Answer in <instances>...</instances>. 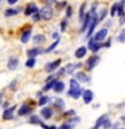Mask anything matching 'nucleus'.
I'll use <instances>...</instances> for the list:
<instances>
[{
    "label": "nucleus",
    "mask_w": 125,
    "mask_h": 129,
    "mask_svg": "<svg viewBox=\"0 0 125 129\" xmlns=\"http://www.w3.org/2000/svg\"><path fill=\"white\" fill-rule=\"evenodd\" d=\"M39 14H40V18L44 19V20H48V19L52 18V10H51L50 6H44L42 10L39 11Z\"/></svg>",
    "instance_id": "f257e3e1"
},
{
    "label": "nucleus",
    "mask_w": 125,
    "mask_h": 129,
    "mask_svg": "<svg viewBox=\"0 0 125 129\" xmlns=\"http://www.w3.org/2000/svg\"><path fill=\"white\" fill-rule=\"evenodd\" d=\"M100 62V56H97V55H93L90 56V58L87 59V63H86V67H87V70H91V69H94L96 67V64Z\"/></svg>",
    "instance_id": "f03ea898"
},
{
    "label": "nucleus",
    "mask_w": 125,
    "mask_h": 129,
    "mask_svg": "<svg viewBox=\"0 0 125 129\" xmlns=\"http://www.w3.org/2000/svg\"><path fill=\"white\" fill-rule=\"evenodd\" d=\"M87 46H89V48H90V50H91L93 52H97V51L100 50V47L102 46V44L98 43V42H96L94 38H93V39L90 38V40H89V44H87Z\"/></svg>",
    "instance_id": "7ed1b4c3"
},
{
    "label": "nucleus",
    "mask_w": 125,
    "mask_h": 129,
    "mask_svg": "<svg viewBox=\"0 0 125 129\" xmlns=\"http://www.w3.org/2000/svg\"><path fill=\"white\" fill-rule=\"evenodd\" d=\"M106 35H108V30H106V28H102V30H100V31L94 35V40H96V42L104 40L105 38H106Z\"/></svg>",
    "instance_id": "20e7f679"
},
{
    "label": "nucleus",
    "mask_w": 125,
    "mask_h": 129,
    "mask_svg": "<svg viewBox=\"0 0 125 129\" xmlns=\"http://www.w3.org/2000/svg\"><path fill=\"white\" fill-rule=\"evenodd\" d=\"M38 12V7H36V4L34 3H30L28 6L26 7V11H24V14L26 15H32V14H36Z\"/></svg>",
    "instance_id": "39448f33"
},
{
    "label": "nucleus",
    "mask_w": 125,
    "mask_h": 129,
    "mask_svg": "<svg viewBox=\"0 0 125 129\" xmlns=\"http://www.w3.org/2000/svg\"><path fill=\"white\" fill-rule=\"evenodd\" d=\"M14 110H15V106L6 109L4 113H3V118L4 120H12V118H14Z\"/></svg>",
    "instance_id": "423d86ee"
},
{
    "label": "nucleus",
    "mask_w": 125,
    "mask_h": 129,
    "mask_svg": "<svg viewBox=\"0 0 125 129\" xmlns=\"http://www.w3.org/2000/svg\"><path fill=\"white\" fill-rule=\"evenodd\" d=\"M18 63H19V59L16 58V56H11L10 60H8V69H10V70H15V69L18 67Z\"/></svg>",
    "instance_id": "0eeeda50"
},
{
    "label": "nucleus",
    "mask_w": 125,
    "mask_h": 129,
    "mask_svg": "<svg viewBox=\"0 0 125 129\" xmlns=\"http://www.w3.org/2000/svg\"><path fill=\"white\" fill-rule=\"evenodd\" d=\"M82 97H83V102L85 104H90L93 101V91L91 90H85Z\"/></svg>",
    "instance_id": "6e6552de"
},
{
    "label": "nucleus",
    "mask_w": 125,
    "mask_h": 129,
    "mask_svg": "<svg viewBox=\"0 0 125 129\" xmlns=\"http://www.w3.org/2000/svg\"><path fill=\"white\" fill-rule=\"evenodd\" d=\"M59 64H60V59H56V60H54V62L48 63L47 66H46V71H52V70H55V69L59 67Z\"/></svg>",
    "instance_id": "1a4fd4ad"
},
{
    "label": "nucleus",
    "mask_w": 125,
    "mask_h": 129,
    "mask_svg": "<svg viewBox=\"0 0 125 129\" xmlns=\"http://www.w3.org/2000/svg\"><path fill=\"white\" fill-rule=\"evenodd\" d=\"M108 121V114H104V116H101L98 120H97V122L94 125V128H91V129H98L101 125H105V122Z\"/></svg>",
    "instance_id": "9d476101"
},
{
    "label": "nucleus",
    "mask_w": 125,
    "mask_h": 129,
    "mask_svg": "<svg viewBox=\"0 0 125 129\" xmlns=\"http://www.w3.org/2000/svg\"><path fill=\"white\" fill-rule=\"evenodd\" d=\"M67 94L73 97V98H79L81 95H83V91H82V89H77V90H69Z\"/></svg>",
    "instance_id": "9b49d317"
},
{
    "label": "nucleus",
    "mask_w": 125,
    "mask_h": 129,
    "mask_svg": "<svg viewBox=\"0 0 125 129\" xmlns=\"http://www.w3.org/2000/svg\"><path fill=\"white\" fill-rule=\"evenodd\" d=\"M30 112H31V108L28 106V105H26V104H24L23 106L19 109L18 114H19V116H26V114H30Z\"/></svg>",
    "instance_id": "f8f14e48"
},
{
    "label": "nucleus",
    "mask_w": 125,
    "mask_h": 129,
    "mask_svg": "<svg viewBox=\"0 0 125 129\" xmlns=\"http://www.w3.org/2000/svg\"><path fill=\"white\" fill-rule=\"evenodd\" d=\"M82 28H81V31H85L86 28H89V24H90V14H87L85 16V19L82 20Z\"/></svg>",
    "instance_id": "ddd939ff"
},
{
    "label": "nucleus",
    "mask_w": 125,
    "mask_h": 129,
    "mask_svg": "<svg viewBox=\"0 0 125 129\" xmlns=\"http://www.w3.org/2000/svg\"><path fill=\"white\" fill-rule=\"evenodd\" d=\"M40 52H42V50H40V48H38V47H35V48H31V50H28V51H27V55L30 56V58H34L35 55L40 54Z\"/></svg>",
    "instance_id": "4468645a"
},
{
    "label": "nucleus",
    "mask_w": 125,
    "mask_h": 129,
    "mask_svg": "<svg viewBox=\"0 0 125 129\" xmlns=\"http://www.w3.org/2000/svg\"><path fill=\"white\" fill-rule=\"evenodd\" d=\"M30 36H31V30L28 28L27 31H24V32H23L22 38H20V40H22V43H27V42H28V39H30Z\"/></svg>",
    "instance_id": "2eb2a0df"
},
{
    "label": "nucleus",
    "mask_w": 125,
    "mask_h": 129,
    "mask_svg": "<svg viewBox=\"0 0 125 129\" xmlns=\"http://www.w3.org/2000/svg\"><path fill=\"white\" fill-rule=\"evenodd\" d=\"M56 82H58V79H52V81H50V82H46V86L43 87V90L44 91H47V90H50V89H54V86L56 85Z\"/></svg>",
    "instance_id": "dca6fc26"
},
{
    "label": "nucleus",
    "mask_w": 125,
    "mask_h": 129,
    "mask_svg": "<svg viewBox=\"0 0 125 129\" xmlns=\"http://www.w3.org/2000/svg\"><path fill=\"white\" fill-rule=\"evenodd\" d=\"M42 116L44 117V118H50V117L52 116V110L50 108H43L42 109Z\"/></svg>",
    "instance_id": "f3484780"
},
{
    "label": "nucleus",
    "mask_w": 125,
    "mask_h": 129,
    "mask_svg": "<svg viewBox=\"0 0 125 129\" xmlns=\"http://www.w3.org/2000/svg\"><path fill=\"white\" fill-rule=\"evenodd\" d=\"M44 40H46V36L44 35H35L34 36V43H36V44H40V43H44Z\"/></svg>",
    "instance_id": "a211bd4d"
},
{
    "label": "nucleus",
    "mask_w": 125,
    "mask_h": 129,
    "mask_svg": "<svg viewBox=\"0 0 125 129\" xmlns=\"http://www.w3.org/2000/svg\"><path fill=\"white\" fill-rule=\"evenodd\" d=\"M75 78L78 81H82V82H89V78L86 77V74L85 73H77L75 74Z\"/></svg>",
    "instance_id": "6ab92c4d"
},
{
    "label": "nucleus",
    "mask_w": 125,
    "mask_h": 129,
    "mask_svg": "<svg viewBox=\"0 0 125 129\" xmlns=\"http://www.w3.org/2000/svg\"><path fill=\"white\" fill-rule=\"evenodd\" d=\"M85 54H86V47H79L78 50L75 51L77 58H82V56H85Z\"/></svg>",
    "instance_id": "aec40b11"
},
{
    "label": "nucleus",
    "mask_w": 125,
    "mask_h": 129,
    "mask_svg": "<svg viewBox=\"0 0 125 129\" xmlns=\"http://www.w3.org/2000/svg\"><path fill=\"white\" fill-rule=\"evenodd\" d=\"M63 89H65V83H63V82H60V81H58V82H56V85L54 86V90H55L56 93L63 91Z\"/></svg>",
    "instance_id": "412c9836"
},
{
    "label": "nucleus",
    "mask_w": 125,
    "mask_h": 129,
    "mask_svg": "<svg viewBox=\"0 0 125 129\" xmlns=\"http://www.w3.org/2000/svg\"><path fill=\"white\" fill-rule=\"evenodd\" d=\"M77 89H81L79 83L77 82V79H71L70 81V90H77Z\"/></svg>",
    "instance_id": "4be33fe9"
},
{
    "label": "nucleus",
    "mask_w": 125,
    "mask_h": 129,
    "mask_svg": "<svg viewBox=\"0 0 125 129\" xmlns=\"http://www.w3.org/2000/svg\"><path fill=\"white\" fill-rule=\"evenodd\" d=\"M117 40H118L120 43H125V28L121 31V34L117 36Z\"/></svg>",
    "instance_id": "5701e85b"
},
{
    "label": "nucleus",
    "mask_w": 125,
    "mask_h": 129,
    "mask_svg": "<svg viewBox=\"0 0 125 129\" xmlns=\"http://www.w3.org/2000/svg\"><path fill=\"white\" fill-rule=\"evenodd\" d=\"M85 7H86V3H83L81 6V10H79V19H82V20L85 19V16H83L85 15Z\"/></svg>",
    "instance_id": "b1692460"
},
{
    "label": "nucleus",
    "mask_w": 125,
    "mask_h": 129,
    "mask_svg": "<svg viewBox=\"0 0 125 129\" xmlns=\"http://www.w3.org/2000/svg\"><path fill=\"white\" fill-rule=\"evenodd\" d=\"M30 122H32V124H40V125H42V121L39 120L38 116H32L31 118H30Z\"/></svg>",
    "instance_id": "393cba45"
},
{
    "label": "nucleus",
    "mask_w": 125,
    "mask_h": 129,
    "mask_svg": "<svg viewBox=\"0 0 125 129\" xmlns=\"http://www.w3.org/2000/svg\"><path fill=\"white\" fill-rule=\"evenodd\" d=\"M58 43H59V39H58V40H55V42L52 43L50 47H47V48H46V52H50V51H52V50H54V48H55L56 46H58Z\"/></svg>",
    "instance_id": "a878e982"
},
{
    "label": "nucleus",
    "mask_w": 125,
    "mask_h": 129,
    "mask_svg": "<svg viewBox=\"0 0 125 129\" xmlns=\"http://www.w3.org/2000/svg\"><path fill=\"white\" fill-rule=\"evenodd\" d=\"M117 11H118V4H113L112 10H110V15H112V16H114V15L117 14Z\"/></svg>",
    "instance_id": "bb28decb"
},
{
    "label": "nucleus",
    "mask_w": 125,
    "mask_h": 129,
    "mask_svg": "<svg viewBox=\"0 0 125 129\" xmlns=\"http://www.w3.org/2000/svg\"><path fill=\"white\" fill-rule=\"evenodd\" d=\"M34 64H35V59H34V58H30V59L26 62V66H27V67H34Z\"/></svg>",
    "instance_id": "cd10ccee"
},
{
    "label": "nucleus",
    "mask_w": 125,
    "mask_h": 129,
    "mask_svg": "<svg viewBox=\"0 0 125 129\" xmlns=\"http://www.w3.org/2000/svg\"><path fill=\"white\" fill-rule=\"evenodd\" d=\"M48 102V97H42V98L39 100V105L40 106H43V105H46Z\"/></svg>",
    "instance_id": "c85d7f7f"
},
{
    "label": "nucleus",
    "mask_w": 125,
    "mask_h": 129,
    "mask_svg": "<svg viewBox=\"0 0 125 129\" xmlns=\"http://www.w3.org/2000/svg\"><path fill=\"white\" fill-rule=\"evenodd\" d=\"M18 14V10H7L6 11V16H12Z\"/></svg>",
    "instance_id": "c756f323"
},
{
    "label": "nucleus",
    "mask_w": 125,
    "mask_h": 129,
    "mask_svg": "<svg viewBox=\"0 0 125 129\" xmlns=\"http://www.w3.org/2000/svg\"><path fill=\"white\" fill-rule=\"evenodd\" d=\"M58 129H71V125H69V124H63L60 128H58Z\"/></svg>",
    "instance_id": "7c9ffc66"
},
{
    "label": "nucleus",
    "mask_w": 125,
    "mask_h": 129,
    "mask_svg": "<svg viewBox=\"0 0 125 129\" xmlns=\"http://www.w3.org/2000/svg\"><path fill=\"white\" fill-rule=\"evenodd\" d=\"M56 105H59V106H60V108H63V106H65V104H63V101H62V100H59V98H58V100H56Z\"/></svg>",
    "instance_id": "2f4dec72"
},
{
    "label": "nucleus",
    "mask_w": 125,
    "mask_h": 129,
    "mask_svg": "<svg viewBox=\"0 0 125 129\" xmlns=\"http://www.w3.org/2000/svg\"><path fill=\"white\" fill-rule=\"evenodd\" d=\"M39 19H40V15L38 14V12H36V14H34V20H35V22H38Z\"/></svg>",
    "instance_id": "473e14b6"
},
{
    "label": "nucleus",
    "mask_w": 125,
    "mask_h": 129,
    "mask_svg": "<svg viewBox=\"0 0 125 129\" xmlns=\"http://www.w3.org/2000/svg\"><path fill=\"white\" fill-rule=\"evenodd\" d=\"M71 14H73V12H71V7H69L67 10H66V15L67 16H71Z\"/></svg>",
    "instance_id": "72a5a7b5"
},
{
    "label": "nucleus",
    "mask_w": 125,
    "mask_h": 129,
    "mask_svg": "<svg viewBox=\"0 0 125 129\" xmlns=\"http://www.w3.org/2000/svg\"><path fill=\"white\" fill-rule=\"evenodd\" d=\"M105 15H106V11H102V12H101V15H100V19H104Z\"/></svg>",
    "instance_id": "f704fd0d"
},
{
    "label": "nucleus",
    "mask_w": 125,
    "mask_h": 129,
    "mask_svg": "<svg viewBox=\"0 0 125 129\" xmlns=\"http://www.w3.org/2000/svg\"><path fill=\"white\" fill-rule=\"evenodd\" d=\"M66 20H63V22H62V31H65V28H66Z\"/></svg>",
    "instance_id": "c9c22d12"
},
{
    "label": "nucleus",
    "mask_w": 125,
    "mask_h": 129,
    "mask_svg": "<svg viewBox=\"0 0 125 129\" xmlns=\"http://www.w3.org/2000/svg\"><path fill=\"white\" fill-rule=\"evenodd\" d=\"M109 126H110V122H109V120H108L106 122H105V125H104V128L106 129V128H109Z\"/></svg>",
    "instance_id": "e433bc0d"
},
{
    "label": "nucleus",
    "mask_w": 125,
    "mask_h": 129,
    "mask_svg": "<svg viewBox=\"0 0 125 129\" xmlns=\"http://www.w3.org/2000/svg\"><path fill=\"white\" fill-rule=\"evenodd\" d=\"M15 85H16V82H15V81H14V82L11 83V86H10V89H11V90H12V89H15Z\"/></svg>",
    "instance_id": "4c0bfd02"
},
{
    "label": "nucleus",
    "mask_w": 125,
    "mask_h": 129,
    "mask_svg": "<svg viewBox=\"0 0 125 129\" xmlns=\"http://www.w3.org/2000/svg\"><path fill=\"white\" fill-rule=\"evenodd\" d=\"M124 23H125V18H121V19H120V24H121V26H122Z\"/></svg>",
    "instance_id": "58836bf2"
},
{
    "label": "nucleus",
    "mask_w": 125,
    "mask_h": 129,
    "mask_svg": "<svg viewBox=\"0 0 125 129\" xmlns=\"http://www.w3.org/2000/svg\"><path fill=\"white\" fill-rule=\"evenodd\" d=\"M46 3H48V4H54L55 0H46Z\"/></svg>",
    "instance_id": "ea45409f"
},
{
    "label": "nucleus",
    "mask_w": 125,
    "mask_h": 129,
    "mask_svg": "<svg viewBox=\"0 0 125 129\" xmlns=\"http://www.w3.org/2000/svg\"><path fill=\"white\" fill-rule=\"evenodd\" d=\"M44 129H56V126H54V125L52 126H44Z\"/></svg>",
    "instance_id": "a19ab883"
},
{
    "label": "nucleus",
    "mask_w": 125,
    "mask_h": 129,
    "mask_svg": "<svg viewBox=\"0 0 125 129\" xmlns=\"http://www.w3.org/2000/svg\"><path fill=\"white\" fill-rule=\"evenodd\" d=\"M16 2H18V0H8V3H10V4H15Z\"/></svg>",
    "instance_id": "79ce46f5"
},
{
    "label": "nucleus",
    "mask_w": 125,
    "mask_h": 129,
    "mask_svg": "<svg viewBox=\"0 0 125 129\" xmlns=\"http://www.w3.org/2000/svg\"><path fill=\"white\" fill-rule=\"evenodd\" d=\"M0 102H2V94H0Z\"/></svg>",
    "instance_id": "37998d69"
}]
</instances>
